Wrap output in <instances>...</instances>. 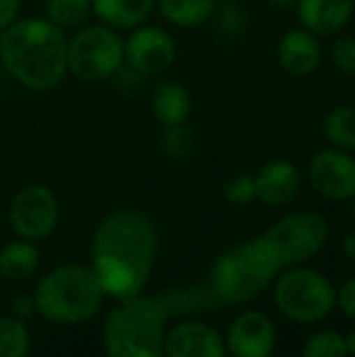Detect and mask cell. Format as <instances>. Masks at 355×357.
Returning <instances> with one entry per match:
<instances>
[{"label":"cell","mask_w":355,"mask_h":357,"mask_svg":"<svg viewBox=\"0 0 355 357\" xmlns=\"http://www.w3.org/2000/svg\"><path fill=\"white\" fill-rule=\"evenodd\" d=\"M159 236L153 220L130 207L103 215L92 234V261L105 295L121 301L140 295L157 261Z\"/></svg>","instance_id":"1"},{"label":"cell","mask_w":355,"mask_h":357,"mask_svg":"<svg viewBox=\"0 0 355 357\" xmlns=\"http://www.w3.org/2000/svg\"><path fill=\"white\" fill-rule=\"evenodd\" d=\"M67 42L46 17L17 19L0 36V61L25 88L48 92L67 75Z\"/></svg>","instance_id":"2"},{"label":"cell","mask_w":355,"mask_h":357,"mask_svg":"<svg viewBox=\"0 0 355 357\" xmlns=\"http://www.w3.org/2000/svg\"><path fill=\"white\" fill-rule=\"evenodd\" d=\"M184 307L180 295L144 297L142 293L121 299L103 324V345L111 357H161L165 322Z\"/></svg>","instance_id":"3"},{"label":"cell","mask_w":355,"mask_h":357,"mask_svg":"<svg viewBox=\"0 0 355 357\" xmlns=\"http://www.w3.org/2000/svg\"><path fill=\"white\" fill-rule=\"evenodd\" d=\"M31 295L36 314L56 326H77L92 320L107 297L92 268L82 264H63L48 270Z\"/></svg>","instance_id":"4"},{"label":"cell","mask_w":355,"mask_h":357,"mask_svg":"<svg viewBox=\"0 0 355 357\" xmlns=\"http://www.w3.org/2000/svg\"><path fill=\"white\" fill-rule=\"evenodd\" d=\"M282 264L262 236L224 251L211 268L209 295L216 303L239 305L259 297L282 272Z\"/></svg>","instance_id":"5"},{"label":"cell","mask_w":355,"mask_h":357,"mask_svg":"<svg viewBox=\"0 0 355 357\" xmlns=\"http://www.w3.org/2000/svg\"><path fill=\"white\" fill-rule=\"evenodd\" d=\"M274 303L287 320L316 324L337 307V289L318 270L289 266L274 280Z\"/></svg>","instance_id":"6"},{"label":"cell","mask_w":355,"mask_h":357,"mask_svg":"<svg viewBox=\"0 0 355 357\" xmlns=\"http://www.w3.org/2000/svg\"><path fill=\"white\" fill-rule=\"evenodd\" d=\"M123 65V38L107 23L82 25L67 42V73L82 82L109 79Z\"/></svg>","instance_id":"7"},{"label":"cell","mask_w":355,"mask_h":357,"mask_svg":"<svg viewBox=\"0 0 355 357\" xmlns=\"http://www.w3.org/2000/svg\"><path fill=\"white\" fill-rule=\"evenodd\" d=\"M331 224L322 213L295 211L274 222L264 238L276 253L282 268L301 266L316 257L328 243Z\"/></svg>","instance_id":"8"},{"label":"cell","mask_w":355,"mask_h":357,"mask_svg":"<svg viewBox=\"0 0 355 357\" xmlns=\"http://www.w3.org/2000/svg\"><path fill=\"white\" fill-rule=\"evenodd\" d=\"M61 205L52 188L44 184H27L19 188L8 205V224L17 238L44 243L59 226Z\"/></svg>","instance_id":"9"},{"label":"cell","mask_w":355,"mask_h":357,"mask_svg":"<svg viewBox=\"0 0 355 357\" xmlns=\"http://www.w3.org/2000/svg\"><path fill=\"white\" fill-rule=\"evenodd\" d=\"M178 48L169 31L157 25H136L123 40V59L138 75H157L169 69Z\"/></svg>","instance_id":"10"},{"label":"cell","mask_w":355,"mask_h":357,"mask_svg":"<svg viewBox=\"0 0 355 357\" xmlns=\"http://www.w3.org/2000/svg\"><path fill=\"white\" fill-rule=\"evenodd\" d=\"M308 178L320 197L349 201L355 197V157L335 146L318 151L308 165Z\"/></svg>","instance_id":"11"},{"label":"cell","mask_w":355,"mask_h":357,"mask_svg":"<svg viewBox=\"0 0 355 357\" xmlns=\"http://www.w3.org/2000/svg\"><path fill=\"white\" fill-rule=\"evenodd\" d=\"M226 341V354L234 357H268L274 354L276 347V326L270 316L257 310H249L239 314Z\"/></svg>","instance_id":"12"},{"label":"cell","mask_w":355,"mask_h":357,"mask_svg":"<svg viewBox=\"0 0 355 357\" xmlns=\"http://www.w3.org/2000/svg\"><path fill=\"white\" fill-rule=\"evenodd\" d=\"M163 356L167 357H224L226 341L218 328L201 320H184L165 331Z\"/></svg>","instance_id":"13"},{"label":"cell","mask_w":355,"mask_h":357,"mask_svg":"<svg viewBox=\"0 0 355 357\" xmlns=\"http://www.w3.org/2000/svg\"><path fill=\"white\" fill-rule=\"evenodd\" d=\"M253 180H255L257 201L270 207H282L295 201L303 184L301 169L287 159H276L266 163L253 176Z\"/></svg>","instance_id":"14"},{"label":"cell","mask_w":355,"mask_h":357,"mask_svg":"<svg viewBox=\"0 0 355 357\" xmlns=\"http://www.w3.org/2000/svg\"><path fill=\"white\" fill-rule=\"evenodd\" d=\"M276 54L280 67L287 73L295 77H308L320 67L322 46L316 33L301 27V29H291L280 38Z\"/></svg>","instance_id":"15"},{"label":"cell","mask_w":355,"mask_h":357,"mask_svg":"<svg viewBox=\"0 0 355 357\" xmlns=\"http://www.w3.org/2000/svg\"><path fill=\"white\" fill-rule=\"evenodd\" d=\"M299 23L316 36L339 33L354 17L355 0H297Z\"/></svg>","instance_id":"16"},{"label":"cell","mask_w":355,"mask_h":357,"mask_svg":"<svg viewBox=\"0 0 355 357\" xmlns=\"http://www.w3.org/2000/svg\"><path fill=\"white\" fill-rule=\"evenodd\" d=\"M192 111V96L186 86L178 82H163L155 88L151 96V113L163 126L186 123Z\"/></svg>","instance_id":"17"},{"label":"cell","mask_w":355,"mask_h":357,"mask_svg":"<svg viewBox=\"0 0 355 357\" xmlns=\"http://www.w3.org/2000/svg\"><path fill=\"white\" fill-rule=\"evenodd\" d=\"M92 13L115 29H132L146 23L157 0H90Z\"/></svg>","instance_id":"18"},{"label":"cell","mask_w":355,"mask_h":357,"mask_svg":"<svg viewBox=\"0 0 355 357\" xmlns=\"http://www.w3.org/2000/svg\"><path fill=\"white\" fill-rule=\"evenodd\" d=\"M40 266V251L36 243L17 238L0 249V276L10 282L27 280Z\"/></svg>","instance_id":"19"},{"label":"cell","mask_w":355,"mask_h":357,"mask_svg":"<svg viewBox=\"0 0 355 357\" xmlns=\"http://www.w3.org/2000/svg\"><path fill=\"white\" fill-rule=\"evenodd\" d=\"M161 15L176 27H199L213 17L218 0H157Z\"/></svg>","instance_id":"20"},{"label":"cell","mask_w":355,"mask_h":357,"mask_svg":"<svg viewBox=\"0 0 355 357\" xmlns=\"http://www.w3.org/2000/svg\"><path fill=\"white\" fill-rule=\"evenodd\" d=\"M326 140L341 151H355V107L341 105L326 113L322 121Z\"/></svg>","instance_id":"21"},{"label":"cell","mask_w":355,"mask_h":357,"mask_svg":"<svg viewBox=\"0 0 355 357\" xmlns=\"http://www.w3.org/2000/svg\"><path fill=\"white\" fill-rule=\"evenodd\" d=\"M92 13L90 0H46V19L63 31L80 29Z\"/></svg>","instance_id":"22"},{"label":"cell","mask_w":355,"mask_h":357,"mask_svg":"<svg viewBox=\"0 0 355 357\" xmlns=\"http://www.w3.org/2000/svg\"><path fill=\"white\" fill-rule=\"evenodd\" d=\"M31 347V337L25 320L8 314L0 316V357H25Z\"/></svg>","instance_id":"23"},{"label":"cell","mask_w":355,"mask_h":357,"mask_svg":"<svg viewBox=\"0 0 355 357\" xmlns=\"http://www.w3.org/2000/svg\"><path fill=\"white\" fill-rule=\"evenodd\" d=\"M301 354L305 357H343L347 356V343L337 331H318L305 341Z\"/></svg>","instance_id":"24"},{"label":"cell","mask_w":355,"mask_h":357,"mask_svg":"<svg viewBox=\"0 0 355 357\" xmlns=\"http://www.w3.org/2000/svg\"><path fill=\"white\" fill-rule=\"evenodd\" d=\"M161 149H163L165 155H169L172 159H184V157H188V155L192 153V149H195V136H192V132L186 128V123L167 126V128H163Z\"/></svg>","instance_id":"25"},{"label":"cell","mask_w":355,"mask_h":357,"mask_svg":"<svg viewBox=\"0 0 355 357\" xmlns=\"http://www.w3.org/2000/svg\"><path fill=\"white\" fill-rule=\"evenodd\" d=\"M222 195L232 205H249L257 199L255 195V180L249 174H241L232 180H228L222 188Z\"/></svg>","instance_id":"26"},{"label":"cell","mask_w":355,"mask_h":357,"mask_svg":"<svg viewBox=\"0 0 355 357\" xmlns=\"http://www.w3.org/2000/svg\"><path fill=\"white\" fill-rule=\"evenodd\" d=\"M331 56H333L335 67H337L343 75L355 77V38L354 36H343V38H339V40L333 44Z\"/></svg>","instance_id":"27"},{"label":"cell","mask_w":355,"mask_h":357,"mask_svg":"<svg viewBox=\"0 0 355 357\" xmlns=\"http://www.w3.org/2000/svg\"><path fill=\"white\" fill-rule=\"evenodd\" d=\"M218 23H220V29L228 36H236L243 31L245 27V13L239 4H226L220 15H218Z\"/></svg>","instance_id":"28"},{"label":"cell","mask_w":355,"mask_h":357,"mask_svg":"<svg viewBox=\"0 0 355 357\" xmlns=\"http://www.w3.org/2000/svg\"><path fill=\"white\" fill-rule=\"evenodd\" d=\"M337 307L347 316L355 320V278L345 280L337 289Z\"/></svg>","instance_id":"29"},{"label":"cell","mask_w":355,"mask_h":357,"mask_svg":"<svg viewBox=\"0 0 355 357\" xmlns=\"http://www.w3.org/2000/svg\"><path fill=\"white\" fill-rule=\"evenodd\" d=\"M10 314L21 318V320H29L31 316H36L33 295H19V297H15L13 303H10Z\"/></svg>","instance_id":"30"},{"label":"cell","mask_w":355,"mask_h":357,"mask_svg":"<svg viewBox=\"0 0 355 357\" xmlns=\"http://www.w3.org/2000/svg\"><path fill=\"white\" fill-rule=\"evenodd\" d=\"M21 0H0V31H4L10 23L19 19Z\"/></svg>","instance_id":"31"},{"label":"cell","mask_w":355,"mask_h":357,"mask_svg":"<svg viewBox=\"0 0 355 357\" xmlns=\"http://www.w3.org/2000/svg\"><path fill=\"white\" fill-rule=\"evenodd\" d=\"M341 249H343V253H345V257H347V259L355 261V230L347 232V234L343 236Z\"/></svg>","instance_id":"32"},{"label":"cell","mask_w":355,"mask_h":357,"mask_svg":"<svg viewBox=\"0 0 355 357\" xmlns=\"http://www.w3.org/2000/svg\"><path fill=\"white\" fill-rule=\"evenodd\" d=\"M270 6L274 8H280V10H287V8H293L297 4V0H266Z\"/></svg>","instance_id":"33"},{"label":"cell","mask_w":355,"mask_h":357,"mask_svg":"<svg viewBox=\"0 0 355 357\" xmlns=\"http://www.w3.org/2000/svg\"><path fill=\"white\" fill-rule=\"evenodd\" d=\"M345 343H347V354L355 356V328L345 337Z\"/></svg>","instance_id":"34"},{"label":"cell","mask_w":355,"mask_h":357,"mask_svg":"<svg viewBox=\"0 0 355 357\" xmlns=\"http://www.w3.org/2000/svg\"><path fill=\"white\" fill-rule=\"evenodd\" d=\"M354 220H355V197H354Z\"/></svg>","instance_id":"35"}]
</instances>
